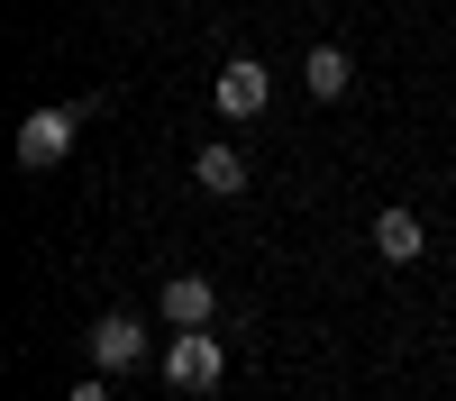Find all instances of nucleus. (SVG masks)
Returning a JSON list of instances; mask_svg holds the SVG:
<instances>
[{
  "mask_svg": "<svg viewBox=\"0 0 456 401\" xmlns=\"http://www.w3.org/2000/svg\"><path fill=\"white\" fill-rule=\"evenodd\" d=\"M83 119H92V100H46V109H28V119H19V146H10V156H19L28 173H46V164H64V156H73V137H83Z\"/></svg>",
  "mask_w": 456,
  "mask_h": 401,
  "instance_id": "nucleus-1",
  "label": "nucleus"
},
{
  "mask_svg": "<svg viewBox=\"0 0 456 401\" xmlns=\"http://www.w3.org/2000/svg\"><path fill=\"white\" fill-rule=\"evenodd\" d=\"M219 374H228V356H219L210 328H174V347H165V383H174V392H219Z\"/></svg>",
  "mask_w": 456,
  "mask_h": 401,
  "instance_id": "nucleus-2",
  "label": "nucleus"
},
{
  "mask_svg": "<svg viewBox=\"0 0 456 401\" xmlns=\"http://www.w3.org/2000/svg\"><path fill=\"white\" fill-rule=\"evenodd\" d=\"M210 100H219V119H256V109L274 100V73H265L256 55H228L219 83H210Z\"/></svg>",
  "mask_w": 456,
  "mask_h": 401,
  "instance_id": "nucleus-3",
  "label": "nucleus"
},
{
  "mask_svg": "<svg viewBox=\"0 0 456 401\" xmlns=\"http://www.w3.org/2000/svg\"><path fill=\"white\" fill-rule=\"evenodd\" d=\"M92 365H101V374H137V365H146V328H137L128 310L92 319Z\"/></svg>",
  "mask_w": 456,
  "mask_h": 401,
  "instance_id": "nucleus-4",
  "label": "nucleus"
},
{
  "mask_svg": "<svg viewBox=\"0 0 456 401\" xmlns=\"http://www.w3.org/2000/svg\"><path fill=\"white\" fill-rule=\"evenodd\" d=\"M420 246H429V229H420V210H374V255L384 265H420Z\"/></svg>",
  "mask_w": 456,
  "mask_h": 401,
  "instance_id": "nucleus-5",
  "label": "nucleus"
},
{
  "mask_svg": "<svg viewBox=\"0 0 456 401\" xmlns=\"http://www.w3.org/2000/svg\"><path fill=\"white\" fill-rule=\"evenodd\" d=\"M156 310H165L174 328H210V310H219V292H210V274H174V283L156 292Z\"/></svg>",
  "mask_w": 456,
  "mask_h": 401,
  "instance_id": "nucleus-6",
  "label": "nucleus"
},
{
  "mask_svg": "<svg viewBox=\"0 0 456 401\" xmlns=\"http://www.w3.org/2000/svg\"><path fill=\"white\" fill-rule=\"evenodd\" d=\"M347 83H356L347 46H311V55H301V92H311V100H347Z\"/></svg>",
  "mask_w": 456,
  "mask_h": 401,
  "instance_id": "nucleus-7",
  "label": "nucleus"
},
{
  "mask_svg": "<svg viewBox=\"0 0 456 401\" xmlns=\"http://www.w3.org/2000/svg\"><path fill=\"white\" fill-rule=\"evenodd\" d=\"M192 182H201L210 201H238V192H247V156H238V146H201V156H192Z\"/></svg>",
  "mask_w": 456,
  "mask_h": 401,
  "instance_id": "nucleus-8",
  "label": "nucleus"
},
{
  "mask_svg": "<svg viewBox=\"0 0 456 401\" xmlns=\"http://www.w3.org/2000/svg\"><path fill=\"white\" fill-rule=\"evenodd\" d=\"M64 401H110V383H73V392H64Z\"/></svg>",
  "mask_w": 456,
  "mask_h": 401,
  "instance_id": "nucleus-9",
  "label": "nucleus"
}]
</instances>
